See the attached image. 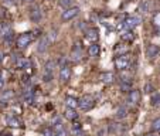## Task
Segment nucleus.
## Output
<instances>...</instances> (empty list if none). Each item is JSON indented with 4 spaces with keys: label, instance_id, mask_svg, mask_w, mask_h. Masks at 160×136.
Listing matches in <instances>:
<instances>
[{
    "label": "nucleus",
    "instance_id": "f257e3e1",
    "mask_svg": "<svg viewBox=\"0 0 160 136\" xmlns=\"http://www.w3.org/2000/svg\"><path fill=\"white\" fill-rule=\"evenodd\" d=\"M78 106L82 111H91L95 106V98L89 94H87V95H84L78 99Z\"/></svg>",
    "mask_w": 160,
    "mask_h": 136
},
{
    "label": "nucleus",
    "instance_id": "f03ea898",
    "mask_svg": "<svg viewBox=\"0 0 160 136\" xmlns=\"http://www.w3.org/2000/svg\"><path fill=\"white\" fill-rule=\"evenodd\" d=\"M130 65V58L129 54H123V55H118L115 58V67L119 71H126Z\"/></svg>",
    "mask_w": 160,
    "mask_h": 136
},
{
    "label": "nucleus",
    "instance_id": "7ed1b4c3",
    "mask_svg": "<svg viewBox=\"0 0 160 136\" xmlns=\"http://www.w3.org/2000/svg\"><path fill=\"white\" fill-rule=\"evenodd\" d=\"M31 40H33L31 33H24V34L19 36V39L16 40V45H17V48H26L27 45H30Z\"/></svg>",
    "mask_w": 160,
    "mask_h": 136
},
{
    "label": "nucleus",
    "instance_id": "20e7f679",
    "mask_svg": "<svg viewBox=\"0 0 160 136\" xmlns=\"http://www.w3.org/2000/svg\"><path fill=\"white\" fill-rule=\"evenodd\" d=\"M28 16H30V20L34 21V23H39L40 20L43 19V12H41V9L39 6H31L30 7V10H28Z\"/></svg>",
    "mask_w": 160,
    "mask_h": 136
},
{
    "label": "nucleus",
    "instance_id": "39448f33",
    "mask_svg": "<svg viewBox=\"0 0 160 136\" xmlns=\"http://www.w3.org/2000/svg\"><path fill=\"white\" fill-rule=\"evenodd\" d=\"M142 23V19L139 17V16H129L128 19L125 20V27L128 28V30H130V31H133L135 27H137L139 24Z\"/></svg>",
    "mask_w": 160,
    "mask_h": 136
},
{
    "label": "nucleus",
    "instance_id": "423d86ee",
    "mask_svg": "<svg viewBox=\"0 0 160 136\" xmlns=\"http://www.w3.org/2000/svg\"><path fill=\"white\" fill-rule=\"evenodd\" d=\"M78 14H79V9H78V7H70V9H67V10L63 12L61 19L64 20V21H70V20H72L74 17H77Z\"/></svg>",
    "mask_w": 160,
    "mask_h": 136
},
{
    "label": "nucleus",
    "instance_id": "0eeeda50",
    "mask_svg": "<svg viewBox=\"0 0 160 136\" xmlns=\"http://www.w3.org/2000/svg\"><path fill=\"white\" fill-rule=\"evenodd\" d=\"M54 65H55V64H54L52 61H48V63L44 65V72H43V75H44V81H45V82H48V81H51V79H52Z\"/></svg>",
    "mask_w": 160,
    "mask_h": 136
},
{
    "label": "nucleus",
    "instance_id": "6e6552de",
    "mask_svg": "<svg viewBox=\"0 0 160 136\" xmlns=\"http://www.w3.org/2000/svg\"><path fill=\"white\" fill-rule=\"evenodd\" d=\"M85 39L89 40L92 44L96 43L98 39H99V31H98V28H87V30H85Z\"/></svg>",
    "mask_w": 160,
    "mask_h": 136
},
{
    "label": "nucleus",
    "instance_id": "1a4fd4ad",
    "mask_svg": "<svg viewBox=\"0 0 160 136\" xmlns=\"http://www.w3.org/2000/svg\"><path fill=\"white\" fill-rule=\"evenodd\" d=\"M71 79V68L67 65H63L60 68V81L61 82H68Z\"/></svg>",
    "mask_w": 160,
    "mask_h": 136
},
{
    "label": "nucleus",
    "instance_id": "9d476101",
    "mask_svg": "<svg viewBox=\"0 0 160 136\" xmlns=\"http://www.w3.org/2000/svg\"><path fill=\"white\" fill-rule=\"evenodd\" d=\"M146 55H147V58H150V60L157 58L160 55V47L159 45H154V44L149 45L146 50Z\"/></svg>",
    "mask_w": 160,
    "mask_h": 136
},
{
    "label": "nucleus",
    "instance_id": "9b49d317",
    "mask_svg": "<svg viewBox=\"0 0 160 136\" xmlns=\"http://www.w3.org/2000/svg\"><path fill=\"white\" fill-rule=\"evenodd\" d=\"M139 101H140V92L137 89H130L129 97H128V102L130 105H137Z\"/></svg>",
    "mask_w": 160,
    "mask_h": 136
},
{
    "label": "nucleus",
    "instance_id": "f8f14e48",
    "mask_svg": "<svg viewBox=\"0 0 160 136\" xmlns=\"http://www.w3.org/2000/svg\"><path fill=\"white\" fill-rule=\"evenodd\" d=\"M101 81H102L103 84H113L115 82V75L112 74V72H102L101 74Z\"/></svg>",
    "mask_w": 160,
    "mask_h": 136
},
{
    "label": "nucleus",
    "instance_id": "ddd939ff",
    "mask_svg": "<svg viewBox=\"0 0 160 136\" xmlns=\"http://www.w3.org/2000/svg\"><path fill=\"white\" fill-rule=\"evenodd\" d=\"M48 47H50V41L47 40V37H43V39L39 41V45H37V51L39 52H45L48 50Z\"/></svg>",
    "mask_w": 160,
    "mask_h": 136
},
{
    "label": "nucleus",
    "instance_id": "4468645a",
    "mask_svg": "<svg viewBox=\"0 0 160 136\" xmlns=\"http://www.w3.org/2000/svg\"><path fill=\"white\" fill-rule=\"evenodd\" d=\"M6 122H7V125H10V126H13V128H20V126H23L21 121L16 116H6Z\"/></svg>",
    "mask_w": 160,
    "mask_h": 136
},
{
    "label": "nucleus",
    "instance_id": "2eb2a0df",
    "mask_svg": "<svg viewBox=\"0 0 160 136\" xmlns=\"http://www.w3.org/2000/svg\"><path fill=\"white\" fill-rule=\"evenodd\" d=\"M99 51H101V47H99L98 43L91 44L89 48H88V54H89V57H98V55H99Z\"/></svg>",
    "mask_w": 160,
    "mask_h": 136
},
{
    "label": "nucleus",
    "instance_id": "dca6fc26",
    "mask_svg": "<svg viewBox=\"0 0 160 136\" xmlns=\"http://www.w3.org/2000/svg\"><path fill=\"white\" fill-rule=\"evenodd\" d=\"M31 65V61L27 58H19L17 61H16V67L17 68H20V70H26V68H28Z\"/></svg>",
    "mask_w": 160,
    "mask_h": 136
},
{
    "label": "nucleus",
    "instance_id": "f3484780",
    "mask_svg": "<svg viewBox=\"0 0 160 136\" xmlns=\"http://www.w3.org/2000/svg\"><path fill=\"white\" fill-rule=\"evenodd\" d=\"M65 105H67V108H70V109H75L78 106V99L74 97H67L65 98Z\"/></svg>",
    "mask_w": 160,
    "mask_h": 136
},
{
    "label": "nucleus",
    "instance_id": "a211bd4d",
    "mask_svg": "<svg viewBox=\"0 0 160 136\" xmlns=\"http://www.w3.org/2000/svg\"><path fill=\"white\" fill-rule=\"evenodd\" d=\"M121 39L123 40V41H128V43H132L135 39L133 36V31H130V30H125V31L121 33Z\"/></svg>",
    "mask_w": 160,
    "mask_h": 136
},
{
    "label": "nucleus",
    "instance_id": "6ab92c4d",
    "mask_svg": "<svg viewBox=\"0 0 160 136\" xmlns=\"http://www.w3.org/2000/svg\"><path fill=\"white\" fill-rule=\"evenodd\" d=\"M81 57H82V51L79 48V44H77V47H74V50L71 52V58L74 60V61H79Z\"/></svg>",
    "mask_w": 160,
    "mask_h": 136
},
{
    "label": "nucleus",
    "instance_id": "aec40b11",
    "mask_svg": "<svg viewBox=\"0 0 160 136\" xmlns=\"http://www.w3.org/2000/svg\"><path fill=\"white\" fill-rule=\"evenodd\" d=\"M64 116L67 118V119H70V121H75L78 118V113L75 109H70V108H67L64 112Z\"/></svg>",
    "mask_w": 160,
    "mask_h": 136
},
{
    "label": "nucleus",
    "instance_id": "412c9836",
    "mask_svg": "<svg viewBox=\"0 0 160 136\" xmlns=\"http://www.w3.org/2000/svg\"><path fill=\"white\" fill-rule=\"evenodd\" d=\"M10 33V24L9 23H0V37H4L6 34Z\"/></svg>",
    "mask_w": 160,
    "mask_h": 136
},
{
    "label": "nucleus",
    "instance_id": "4be33fe9",
    "mask_svg": "<svg viewBox=\"0 0 160 136\" xmlns=\"http://www.w3.org/2000/svg\"><path fill=\"white\" fill-rule=\"evenodd\" d=\"M150 102L153 106H160V92H153L152 94V98H150Z\"/></svg>",
    "mask_w": 160,
    "mask_h": 136
},
{
    "label": "nucleus",
    "instance_id": "5701e85b",
    "mask_svg": "<svg viewBox=\"0 0 160 136\" xmlns=\"http://www.w3.org/2000/svg\"><path fill=\"white\" fill-rule=\"evenodd\" d=\"M128 51H129V48H128V47H125L123 44L116 45V48H115L116 57H118V55H123V54H128Z\"/></svg>",
    "mask_w": 160,
    "mask_h": 136
},
{
    "label": "nucleus",
    "instance_id": "b1692460",
    "mask_svg": "<svg viewBox=\"0 0 160 136\" xmlns=\"http://www.w3.org/2000/svg\"><path fill=\"white\" fill-rule=\"evenodd\" d=\"M126 116H128L126 108H119V109L116 111V118H118V119H125Z\"/></svg>",
    "mask_w": 160,
    "mask_h": 136
},
{
    "label": "nucleus",
    "instance_id": "393cba45",
    "mask_svg": "<svg viewBox=\"0 0 160 136\" xmlns=\"http://www.w3.org/2000/svg\"><path fill=\"white\" fill-rule=\"evenodd\" d=\"M58 4H60V7H61V9L67 10V9L72 7V0H60V1H58Z\"/></svg>",
    "mask_w": 160,
    "mask_h": 136
},
{
    "label": "nucleus",
    "instance_id": "a878e982",
    "mask_svg": "<svg viewBox=\"0 0 160 136\" xmlns=\"http://www.w3.org/2000/svg\"><path fill=\"white\" fill-rule=\"evenodd\" d=\"M121 78H122V81H123L125 84H130V79H132L130 74H128V72H125V71H122L121 72Z\"/></svg>",
    "mask_w": 160,
    "mask_h": 136
},
{
    "label": "nucleus",
    "instance_id": "bb28decb",
    "mask_svg": "<svg viewBox=\"0 0 160 136\" xmlns=\"http://www.w3.org/2000/svg\"><path fill=\"white\" fill-rule=\"evenodd\" d=\"M41 133H43V136H54L55 135L51 128H43V129H41Z\"/></svg>",
    "mask_w": 160,
    "mask_h": 136
},
{
    "label": "nucleus",
    "instance_id": "cd10ccee",
    "mask_svg": "<svg viewBox=\"0 0 160 136\" xmlns=\"http://www.w3.org/2000/svg\"><path fill=\"white\" fill-rule=\"evenodd\" d=\"M45 37H47V40H48V41H50V44H51L52 41L55 40V37H57V33H55V31H50L47 36H45Z\"/></svg>",
    "mask_w": 160,
    "mask_h": 136
},
{
    "label": "nucleus",
    "instance_id": "c85d7f7f",
    "mask_svg": "<svg viewBox=\"0 0 160 136\" xmlns=\"http://www.w3.org/2000/svg\"><path fill=\"white\" fill-rule=\"evenodd\" d=\"M152 129L153 130H160V118L154 119L153 123H152Z\"/></svg>",
    "mask_w": 160,
    "mask_h": 136
},
{
    "label": "nucleus",
    "instance_id": "c756f323",
    "mask_svg": "<svg viewBox=\"0 0 160 136\" xmlns=\"http://www.w3.org/2000/svg\"><path fill=\"white\" fill-rule=\"evenodd\" d=\"M12 97H13V91H6V92H3V95H1L3 99H10Z\"/></svg>",
    "mask_w": 160,
    "mask_h": 136
},
{
    "label": "nucleus",
    "instance_id": "7c9ffc66",
    "mask_svg": "<svg viewBox=\"0 0 160 136\" xmlns=\"http://www.w3.org/2000/svg\"><path fill=\"white\" fill-rule=\"evenodd\" d=\"M140 10H142V13H147V12H149V1H146L145 4H142Z\"/></svg>",
    "mask_w": 160,
    "mask_h": 136
},
{
    "label": "nucleus",
    "instance_id": "2f4dec72",
    "mask_svg": "<svg viewBox=\"0 0 160 136\" xmlns=\"http://www.w3.org/2000/svg\"><path fill=\"white\" fill-rule=\"evenodd\" d=\"M3 87H4V79H3V78L0 77V89H1Z\"/></svg>",
    "mask_w": 160,
    "mask_h": 136
},
{
    "label": "nucleus",
    "instance_id": "473e14b6",
    "mask_svg": "<svg viewBox=\"0 0 160 136\" xmlns=\"http://www.w3.org/2000/svg\"><path fill=\"white\" fill-rule=\"evenodd\" d=\"M150 88H152V87L147 84V85H146V91H145V92H150Z\"/></svg>",
    "mask_w": 160,
    "mask_h": 136
},
{
    "label": "nucleus",
    "instance_id": "72a5a7b5",
    "mask_svg": "<svg viewBox=\"0 0 160 136\" xmlns=\"http://www.w3.org/2000/svg\"><path fill=\"white\" fill-rule=\"evenodd\" d=\"M145 136H157L156 133H147V135H145Z\"/></svg>",
    "mask_w": 160,
    "mask_h": 136
},
{
    "label": "nucleus",
    "instance_id": "f704fd0d",
    "mask_svg": "<svg viewBox=\"0 0 160 136\" xmlns=\"http://www.w3.org/2000/svg\"><path fill=\"white\" fill-rule=\"evenodd\" d=\"M1 60H3V52L0 51V61H1Z\"/></svg>",
    "mask_w": 160,
    "mask_h": 136
},
{
    "label": "nucleus",
    "instance_id": "c9c22d12",
    "mask_svg": "<svg viewBox=\"0 0 160 136\" xmlns=\"http://www.w3.org/2000/svg\"><path fill=\"white\" fill-rule=\"evenodd\" d=\"M23 1H28V3H30V1H33V0H23Z\"/></svg>",
    "mask_w": 160,
    "mask_h": 136
},
{
    "label": "nucleus",
    "instance_id": "e433bc0d",
    "mask_svg": "<svg viewBox=\"0 0 160 136\" xmlns=\"http://www.w3.org/2000/svg\"><path fill=\"white\" fill-rule=\"evenodd\" d=\"M7 136H12V135H7Z\"/></svg>",
    "mask_w": 160,
    "mask_h": 136
},
{
    "label": "nucleus",
    "instance_id": "4c0bfd02",
    "mask_svg": "<svg viewBox=\"0 0 160 136\" xmlns=\"http://www.w3.org/2000/svg\"><path fill=\"white\" fill-rule=\"evenodd\" d=\"M159 132H160V130H159Z\"/></svg>",
    "mask_w": 160,
    "mask_h": 136
}]
</instances>
